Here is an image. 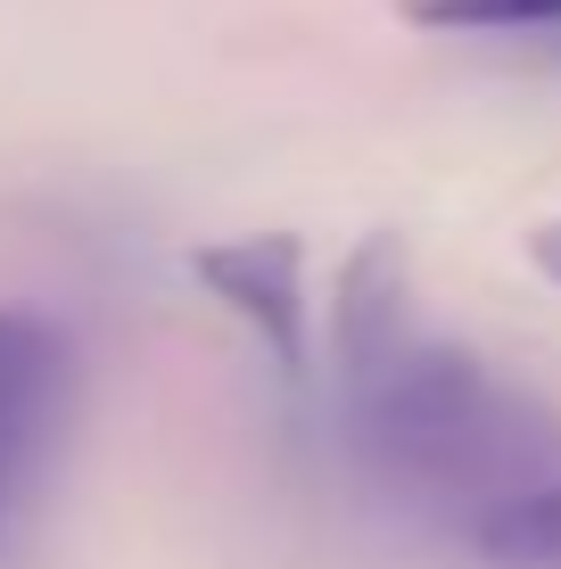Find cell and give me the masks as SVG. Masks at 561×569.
<instances>
[{"instance_id":"1","label":"cell","mask_w":561,"mask_h":569,"mask_svg":"<svg viewBox=\"0 0 561 569\" xmlns=\"http://www.w3.org/2000/svg\"><path fill=\"white\" fill-rule=\"evenodd\" d=\"M331 371L347 455L404 512L479 537L495 512L561 487V413L421 313L397 231H372L339 264Z\"/></svg>"},{"instance_id":"2","label":"cell","mask_w":561,"mask_h":569,"mask_svg":"<svg viewBox=\"0 0 561 569\" xmlns=\"http://www.w3.org/2000/svg\"><path fill=\"white\" fill-rule=\"evenodd\" d=\"M74 413V339L33 306H0V537L26 512Z\"/></svg>"},{"instance_id":"3","label":"cell","mask_w":561,"mask_h":569,"mask_svg":"<svg viewBox=\"0 0 561 569\" xmlns=\"http://www.w3.org/2000/svg\"><path fill=\"white\" fill-rule=\"evenodd\" d=\"M199 289L216 298L231 322H248L264 339L289 380H305L314 363V298H305V248L289 231H240V240H216L190 257Z\"/></svg>"},{"instance_id":"4","label":"cell","mask_w":561,"mask_h":569,"mask_svg":"<svg viewBox=\"0 0 561 569\" xmlns=\"http://www.w3.org/2000/svg\"><path fill=\"white\" fill-rule=\"evenodd\" d=\"M471 545H479L488 569H561V487L512 503V512H495Z\"/></svg>"},{"instance_id":"5","label":"cell","mask_w":561,"mask_h":569,"mask_svg":"<svg viewBox=\"0 0 561 569\" xmlns=\"http://www.w3.org/2000/svg\"><path fill=\"white\" fill-rule=\"evenodd\" d=\"M404 17L430 33H537L561 26V0H404Z\"/></svg>"},{"instance_id":"6","label":"cell","mask_w":561,"mask_h":569,"mask_svg":"<svg viewBox=\"0 0 561 569\" xmlns=\"http://www.w3.org/2000/svg\"><path fill=\"white\" fill-rule=\"evenodd\" d=\"M529 264H537V272H545V281L561 289V214H553V223H537V231H529Z\"/></svg>"}]
</instances>
